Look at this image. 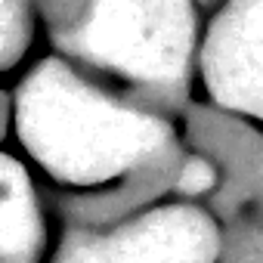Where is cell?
Here are the masks:
<instances>
[{
    "mask_svg": "<svg viewBox=\"0 0 263 263\" xmlns=\"http://www.w3.org/2000/svg\"><path fill=\"white\" fill-rule=\"evenodd\" d=\"M28 158L65 192L102 189L180 149L177 118L149 108L65 56L41 59L13 93Z\"/></svg>",
    "mask_w": 263,
    "mask_h": 263,
    "instance_id": "obj_1",
    "label": "cell"
},
{
    "mask_svg": "<svg viewBox=\"0 0 263 263\" xmlns=\"http://www.w3.org/2000/svg\"><path fill=\"white\" fill-rule=\"evenodd\" d=\"M50 37L59 56L149 108L177 118L192 102L195 0H84Z\"/></svg>",
    "mask_w": 263,
    "mask_h": 263,
    "instance_id": "obj_2",
    "label": "cell"
},
{
    "mask_svg": "<svg viewBox=\"0 0 263 263\" xmlns=\"http://www.w3.org/2000/svg\"><path fill=\"white\" fill-rule=\"evenodd\" d=\"M223 226L192 201H158L111 226H65L50 263H214Z\"/></svg>",
    "mask_w": 263,
    "mask_h": 263,
    "instance_id": "obj_3",
    "label": "cell"
},
{
    "mask_svg": "<svg viewBox=\"0 0 263 263\" xmlns=\"http://www.w3.org/2000/svg\"><path fill=\"white\" fill-rule=\"evenodd\" d=\"M177 118H183V146L201 152L220 177L204 208L220 223L257 214L263 195V140L254 121L204 102H186Z\"/></svg>",
    "mask_w": 263,
    "mask_h": 263,
    "instance_id": "obj_4",
    "label": "cell"
},
{
    "mask_svg": "<svg viewBox=\"0 0 263 263\" xmlns=\"http://www.w3.org/2000/svg\"><path fill=\"white\" fill-rule=\"evenodd\" d=\"M260 25L263 0H223L195 47L211 105L248 121L260 118Z\"/></svg>",
    "mask_w": 263,
    "mask_h": 263,
    "instance_id": "obj_5",
    "label": "cell"
},
{
    "mask_svg": "<svg viewBox=\"0 0 263 263\" xmlns=\"http://www.w3.org/2000/svg\"><path fill=\"white\" fill-rule=\"evenodd\" d=\"M180 152H183V143L177 152L137 167L134 174H127L124 180L111 186L56 195L53 208L62 226H111V223H121L127 217L171 198V183H174Z\"/></svg>",
    "mask_w": 263,
    "mask_h": 263,
    "instance_id": "obj_6",
    "label": "cell"
},
{
    "mask_svg": "<svg viewBox=\"0 0 263 263\" xmlns=\"http://www.w3.org/2000/svg\"><path fill=\"white\" fill-rule=\"evenodd\" d=\"M47 217L28 167L0 152V263H41Z\"/></svg>",
    "mask_w": 263,
    "mask_h": 263,
    "instance_id": "obj_7",
    "label": "cell"
},
{
    "mask_svg": "<svg viewBox=\"0 0 263 263\" xmlns=\"http://www.w3.org/2000/svg\"><path fill=\"white\" fill-rule=\"evenodd\" d=\"M34 34V7L31 0H0V71L13 68Z\"/></svg>",
    "mask_w": 263,
    "mask_h": 263,
    "instance_id": "obj_8",
    "label": "cell"
},
{
    "mask_svg": "<svg viewBox=\"0 0 263 263\" xmlns=\"http://www.w3.org/2000/svg\"><path fill=\"white\" fill-rule=\"evenodd\" d=\"M220 226H223V235H220V251L214 263H263L260 214H248Z\"/></svg>",
    "mask_w": 263,
    "mask_h": 263,
    "instance_id": "obj_9",
    "label": "cell"
},
{
    "mask_svg": "<svg viewBox=\"0 0 263 263\" xmlns=\"http://www.w3.org/2000/svg\"><path fill=\"white\" fill-rule=\"evenodd\" d=\"M10 124H13V99H10L4 90H0V140L7 137Z\"/></svg>",
    "mask_w": 263,
    "mask_h": 263,
    "instance_id": "obj_10",
    "label": "cell"
}]
</instances>
